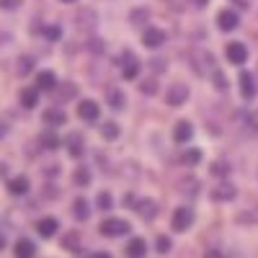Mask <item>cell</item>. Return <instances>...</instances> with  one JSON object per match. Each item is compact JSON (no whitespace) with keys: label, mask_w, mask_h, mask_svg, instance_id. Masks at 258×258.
I'll return each instance as SVG.
<instances>
[{"label":"cell","mask_w":258,"mask_h":258,"mask_svg":"<svg viewBox=\"0 0 258 258\" xmlns=\"http://www.w3.org/2000/svg\"><path fill=\"white\" fill-rule=\"evenodd\" d=\"M101 235L103 238H119V235H126L129 232V225L124 222V220H106V222H101Z\"/></svg>","instance_id":"cell-1"},{"label":"cell","mask_w":258,"mask_h":258,"mask_svg":"<svg viewBox=\"0 0 258 258\" xmlns=\"http://www.w3.org/2000/svg\"><path fill=\"white\" fill-rule=\"evenodd\" d=\"M188 98V88H186V83H170V88L165 93V101L170 106H183Z\"/></svg>","instance_id":"cell-2"},{"label":"cell","mask_w":258,"mask_h":258,"mask_svg":"<svg viewBox=\"0 0 258 258\" xmlns=\"http://www.w3.org/2000/svg\"><path fill=\"white\" fill-rule=\"evenodd\" d=\"M191 222H194V212H191V207H178V209L173 212V227H176L178 232L188 230Z\"/></svg>","instance_id":"cell-3"},{"label":"cell","mask_w":258,"mask_h":258,"mask_svg":"<svg viewBox=\"0 0 258 258\" xmlns=\"http://www.w3.org/2000/svg\"><path fill=\"white\" fill-rule=\"evenodd\" d=\"M163 41H165V31H160V29H147L145 34H142V44L147 47V49H158V47H163Z\"/></svg>","instance_id":"cell-4"},{"label":"cell","mask_w":258,"mask_h":258,"mask_svg":"<svg viewBox=\"0 0 258 258\" xmlns=\"http://www.w3.org/2000/svg\"><path fill=\"white\" fill-rule=\"evenodd\" d=\"M98 114H101V109H98L96 101H83V103H78V116H80L83 121H98Z\"/></svg>","instance_id":"cell-5"},{"label":"cell","mask_w":258,"mask_h":258,"mask_svg":"<svg viewBox=\"0 0 258 258\" xmlns=\"http://www.w3.org/2000/svg\"><path fill=\"white\" fill-rule=\"evenodd\" d=\"M227 59L232 64H243L248 59V49L240 44V41H232V44H227Z\"/></svg>","instance_id":"cell-6"},{"label":"cell","mask_w":258,"mask_h":258,"mask_svg":"<svg viewBox=\"0 0 258 258\" xmlns=\"http://www.w3.org/2000/svg\"><path fill=\"white\" fill-rule=\"evenodd\" d=\"M235 186H227V183H222V186H214L212 188V202H232L235 199Z\"/></svg>","instance_id":"cell-7"},{"label":"cell","mask_w":258,"mask_h":258,"mask_svg":"<svg viewBox=\"0 0 258 258\" xmlns=\"http://www.w3.org/2000/svg\"><path fill=\"white\" fill-rule=\"evenodd\" d=\"M217 24H220V29H222V31H232V29H238V13H232V11H220Z\"/></svg>","instance_id":"cell-8"},{"label":"cell","mask_w":258,"mask_h":258,"mask_svg":"<svg viewBox=\"0 0 258 258\" xmlns=\"http://www.w3.org/2000/svg\"><path fill=\"white\" fill-rule=\"evenodd\" d=\"M191 135H194V129H191V124H188V121H178V124H176V129H173V140H176L178 145L191 142Z\"/></svg>","instance_id":"cell-9"},{"label":"cell","mask_w":258,"mask_h":258,"mask_svg":"<svg viewBox=\"0 0 258 258\" xmlns=\"http://www.w3.org/2000/svg\"><path fill=\"white\" fill-rule=\"evenodd\" d=\"M121 73H124L126 80H135V78H137V73H140V62H137L135 54H124V68H121Z\"/></svg>","instance_id":"cell-10"},{"label":"cell","mask_w":258,"mask_h":258,"mask_svg":"<svg viewBox=\"0 0 258 258\" xmlns=\"http://www.w3.org/2000/svg\"><path fill=\"white\" fill-rule=\"evenodd\" d=\"M57 227H59V225H57L54 217H44V220L36 222V232L41 235V238H52V235L57 232Z\"/></svg>","instance_id":"cell-11"},{"label":"cell","mask_w":258,"mask_h":258,"mask_svg":"<svg viewBox=\"0 0 258 258\" xmlns=\"http://www.w3.org/2000/svg\"><path fill=\"white\" fill-rule=\"evenodd\" d=\"M240 93H243L245 101H250V98L255 96V80H253L250 73H243V75H240Z\"/></svg>","instance_id":"cell-12"},{"label":"cell","mask_w":258,"mask_h":258,"mask_svg":"<svg viewBox=\"0 0 258 258\" xmlns=\"http://www.w3.org/2000/svg\"><path fill=\"white\" fill-rule=\"evenodd\" d=\"M39 103V88H24L21 91V106L24 109H34Z\"/></svg>","instance_id":"cell-13"},{"label":"cell","mask_w":258,"mask_h":258,"mask_svg":"<svg viewBox=\"0 0 258 258\" xmlns=\"http://www.w3.org/2000/svg\"><path fill=\"white\" fill-rule=\"evenodd\" d=\"M145 253H147V245H145L142 238L129 240V245H126V255H129V258H142Z\"/></svg>","instance_id":"cell-14"},{"label":"cell","mask_w":258,"mask_h":258,"mask_svg":"<svg viewBox=\"0 0 258 258\" xmlns=\"http://www.w3.org/2000/svg\"><path fill=\"white\" fill-rule=\"evenodd\" d=\"M64 121H68V116H64L62 109H47V111H44V124L59 126V124H64Z\"/></svg>","instance_id":"cell-15"},{"label":"cell","mask_w":258,"mask_h":258,"mask_svg":"<svg viewBox=\"0 0 258 258\" xmlns=\"http://www.w3.org/2000/svg\"><path fill=\"white\" fill-rule=\"evenodd\" d=\"M34 253H36V245L31 243V240H18L16 243V258H34Z\"/></svg>","instance_id":"cell-16"},{"label":"cell","mask_w":258,"mask_h":258,"mask_svg":"<svg viewBox=\"0 0 258 258\" xmlns=\"http://www.w3.org/2000/svg\"><path fill=\"white\" fill-rule=\"evenodd\" d=\"M54 73H49V70H44V73H39V78H36V88L39 91H52L54 88Z\"/></svg>","instance_id":"cell-17"},{"label":"cell","mask_w":258,"mask_h":258,"mask_svg":"<svg viewBox=\"0 0 258 258\" xmlns=\"http://www.w3.org/2000/svg\"><path fill=\"white\" fill-rule=\"evenodd\" d=\"M8 191H11V194H16V197H21V194H26V191H29V178H26V176L11 178V183H8Z\"/></svg>","instance_id":"cell-18"},{"label":"cell","mask_w":258,"mask_h":258,"mask_svg":"<svg viewBox=\"0 0 258 258\" xmlns=\"http://www.w3.org/2000/svg\"><path fill=\"white\" fill-rule=\"evenodd\" d=\"M137 209V214H140V217L142 220H153L155 217V214H158V207H155V202H140V207H135Z\"/></svg>","instance_id":"cell-19"},{"label":"cell","mask_w":258,"mask_h":258,"mask_svg":"<svg viewBox=\"0 0 258 258\" xmlns=\"http://www.w3.org/2000/svg\"><path fill=\"white\" fill-rule=\"evenodd\" d=\"M73 214L83 222V220H88V214H91V209H88V202L85 199H75V204H73Z\"/></svg>","instance_id":"cell-20"},{"label":"cell","mask_w":258,"mask_h":258,"mask_svg":"<svg viewBox=\"0 0 258 258\" xmlns=\"http://www.w3.org/2000/svg\"><path fill=\"white\" fill-rule=\"evenodd\" d=\"M83 140H80V135H70L68 137V145H70V155L73 158H80L83 155V145H80Z\"/></svg>","instance_id":"cell-21"},{"label":"cell","mask_w":258,"mask_h":258,"mask_svg":"<svg viewBox=\"0 0 258 258\" xmlns=\"http://www.w3.org/2000/svg\"><path fill=\"white\" fill-rule=\"evenodd\" d=\"M91 183V173H88V168H78L75 170V186H88Z\"/></svg>","instance_id":"cell-22"},{"label":"cell","mask_w":258,"mask_h":258,"mask_svg":"<svg viewBox=\"0 0 258 258\" xmlns=\"http://www.w3.org/2000/svg\"><path fill=\"white\" fill-rule=\"evenodd\" d=\"M202 160V153L199 150H186V153L181 155V163H186V165H197Z\"/></svg>","instance_id":"cell-23"},{"label":"cell","mask_w":258,"mask_h":258,"mask_svg":"<svg viewBox=\"0 0 258 258\" xmlns=\"http://www.w3.org/2000/svg\"><path fill=\"white\" fill-rule=\"evenodd\" d=\"M101 135H103L106 140H114V137L119 135V126H116L114 121H106V124L101 126Z\"/></svg>","instance_id":"cell-24"},{"label":"cell","mask_w":258,"mask_h":258,"mask_svg":"<svg viewBox=\"0 0 258 258\" xmlns=\"http://www.w3.org/2000/svg\"><path fill=\"white\" fill-rule=\"evenodd\" d=\"M41 145H44L47 150H54V147H59V140H57L54 132H44L41 135Z\"/></svg>","instance_id":"cell-25"},{"label":"cell","mask_w":258,"mask_h":258,"mask_svg":"<svg viewBox=\"0 0 258 258\" xmlns=\"http://www.w3.org/2000/svg\"><path fill=\"white\" fill-rule=\"evenodd\" d=\"M98 209H111V194H106V191L98 194Z\"/></svg>","instance_id":"cell-26"},{"label":"cell","mask_w":258,"mask_h":258,"mask_svg":"<svg viewBox=\"0 0 258 258\" xmlns=\"http://www.w3.org/2000/svg\"><path fill=\"white\" fill-rule=\"evenodd\" d=\"M29 70H31V59H29V57H21V59H18V73L26 75Z\"/></svg>","instance_id":"cell-27"},{"label":"cell","mask_w":258,"mask_h":258,"mask_svg":"<svg viewBox=\"0 0 258 258\" xmlns=\"http://www.w3.org/2000/svg\"><path fill=\"white\" fill-rule=\"evenodd\" d=\"M170 250V240L165 238V235H160L158 238V253H168Z\"/></svg>","instance_id":"cell-28"},{"label":"cell","mask_w":258,"mask_h":258,"mask_svg":"<svg viewBox=\"0 0 258 258\" xmlns=\"http://www.w3.org/2000/svg\"><path fill=\"white\" fill-rule=\"evenodd\" d=\"M78 93V88H75V85H64V88L59 91V98H73Z\"/></svg>","instance_id":"cell-29"},{"label":"cell","mask_w":258,"mask_h":258,"mask_svg":"<svg viewBox=\"0 0 258 258\" xmlns=\"http://www.w3.org/2000/svg\"><path fill=\"white\" fill-rule=\"evenodd\" d=\"M109 98H111V106H114V109H121V93H119V91H111Z\"/></svg>","instance_id":"cell-30"},{"label":"cell","mask_w":258,"mask_h":258,"mask_svg":"<svg viewBox=\"0 0 258 258\" xmlns=\"http://www.w3.org/2000/svg\"><path fill=\"white\" fill-rule=\"evenodd\" d=\"M18 6H21V0H0V8H8V11H13Z\"/></svg>","instance_id":"cell-31"},{"label":"cell","mask_w":258,"mask_h":258,"mask_svg":"<svg viewBox=\"0 0 258 258\" xmlns=\"http://www.w3.org/2000/svg\"><path fill=\"white\" fill-rule=\"evenodd\" d=\"M204 258H222V253H220L217 248H209V250L204 253Z\"/></svg>","instance_id":"cell-32"},{"label":"cell","mask_w":258,"mask_h":258,"mask_svg":"<svg viewBox=\"0 0 258 258\" xmlns=\"http://www.w3.org/2000/svg\"><path fill=\"white\" fill-rule=\"evenodd\" d=\"M212 170H214V173H220V176H225V173H227V165H225V163H217Z\"/></svg>","instance_id":"cell-33"},{"label":"cell","mask_w":258,"mask_h":258,"mask_svg":"<svg viewBox=\"0 0 258 258\" xmlns=\"http://www.w3.org/2000/svg\"><path fill=\"white\" fill-rule=\"evenodd\" d=\"M142 91H145V93H155V83H153V80H147V83L142 85Z\"/></svg>","instance_id":"cell-34"},{"label":"cell","mask_w":258,"mask_h":258,"mask_svg":"<svg viewBox=\"0 0 258 258\" xmlns=\"http://www.w3.org/2000/svg\"><path fill=\"white\" fill-rule=\"evenodd\" d=\"M91 258H111V255H109V253H103V250H98V253H93Z\"/></svg>","instance_id":"cell-35"},{"label":"cell","mask_w":258,"mask_h":258,"mask_svg":"<svg viewBox=\"0 0 258 258\" xmlns=\"http://www.w3.org/2000/svg\"><path fill=\"white\" fill-rule=\"evenodd\" d=\"M191 3H194V6H199V8H204V6L209 3V0H191Z\"/></svg>","instance_id":"cell-36"},{"label":"cell","mask_w":258,"mask_h":258,"mask_svg":"<svg viewBox=\"0 0 258 258\" xmlns=\"http://www.w3.org/2000/svg\"><path fill=\"white\" fill-rule=\"evenodd\" d=\"M47 34H49V39H57V36H59V31H57V29H49Z\"/></svg>","instance_id":"cell-37"},{"label":"cell","mask_w":258,"mask_h":258,"mask_svg":"<svg viewBox=\"0 0 258 258\" xmlns=\"http://www.w3.org/2000/svg\"><path fill=\"white\" fill-rule=\"evenodd\" d=\"M3 248H6V235L0 232V250H3Z\"/></svg>","instance_id":"cell-38"},{"label":"cell","mask_w":258,"mask_h":258,"mask_svg":"<svg viewBox=\"0 0 258 258\" xmlns=\"http://www.w3.org/2000/svg\"><path fill=\"white\" fill-rule=\"evenodd\" d=\"M3 135H6V126H3V124H0V137H3Z\"/></svg>","instance_id":"cell-39"},{"label":"cell","mask_w":258,"mask_h":258,"mask_svg":"<svg viewBox=\"0 0 258 258\" xmlns=\"http://www.w3.org/2000/svg\"><path fill=\"white\" fill-rule=\"evenodd\" d=\"M62 3H75V0H62Z\"/></svg>","instance_id":"cell-40"}]
</instances>
